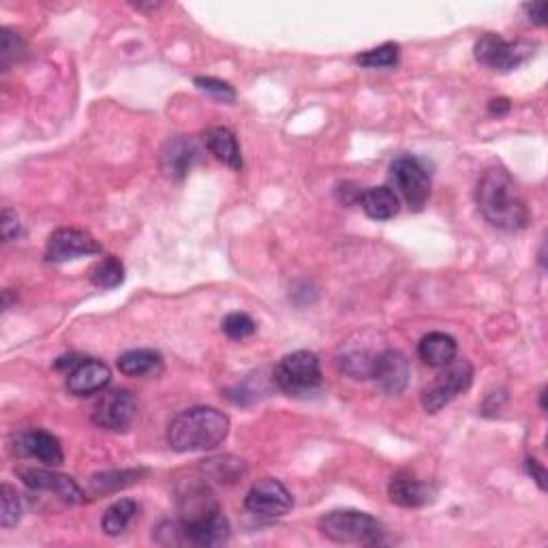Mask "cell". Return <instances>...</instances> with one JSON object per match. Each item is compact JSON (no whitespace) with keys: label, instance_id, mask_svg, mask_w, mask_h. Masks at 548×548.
Listing matches in <instances>:
<instances>
[{"label":"cell","instance_id":"34","mask_svg":"<svg viewBox=\"0 0 548 548\" xmlns=\"http://www.w3.org/2000/svg\"><path fill=\"white\" fill-rule=\"evenodd\" d=\"M525 11L529 13V20L534 22L536 26H544V22H546V3L525 5Z\"/></svg>","mask_w":548,"mask_h":548},{"label":"cell","instance_id":"4","mask_svg":"<svg viewBox=\"0 0 548 548\" xmlns=\"http://www.w3.org/2000/svg\"><path fill=\"white\" fill-rule=\"evenodd\" d=\"M272 382L277 384L287 397H311L322 388V367L313 352L287 354L272 373Z\"/></svg>","mask_w":548,"mask_h":548},{"label":"cell","instance_id":"11","mask_svg":"<svg viewBox=\"0 0 548 548\" xmlns=\"http://www.w3.org/2000/svg\"><path fill=\"white\" fill-rule=\"evenodd\" d=\"M101 253V245L84 230H75V227H60L50 238L48 247H45V257L48 262H71L80 260V257Z\"/></svg>","mask_w":548,"mask_h":548},{"label":"cell","instance_id":"27","mask_svg":"<svg viewBox=\"0 0 548 548\" xmlns=\"http://www.w3.org/2000/svg\"><path fill=\"white\" fill-rule=\"evenodd\" d=\"M399 54L401 52L397 43H384L375 50L356 56V63L367 69H390L399 63Z\"/></svg>","mask_w":548,"mask_h":548},{"label":"cell","instance_id":"23","mask_svg":"<svg viewBox=\"0 0 548 548\" xmlns=\"http://www.w3.org/2000/svg\"><path fill=\"white\" fill-rule=\"evenodd\" d=\"M146 474V469H114V471H101V474H95L90 478V489L97 495L103 493H114L118 489H125V486H131L135 482H140V478Z\"/></svg>","mask_w":548,"mask_h":548},{"label":"cell","instance_id":"10","mask_svg":"<svg viewBox=\"0 0 548 548\" xmlns=\"http://www.w3.org/2000/svg\"><path fill=\"white\" fill-rule=\"evenodd\" d=\"M245 506L249 512L257 516L279 519V516H285L294 508V499H292V493H289L279 480L262 478L249 489L245 497Z\"/></svg>","mask_w":548,"mask_h":548},{"label":"cell","instance_id":"20","mask_svg":"<svg viewBox=\"0 0 548 548\" xmlns=\"http://www.w3.org/2000/svg\"><path fill=\"white\" fill-rule=\"evenodd\" d=\"M456 341L446 332H431L420 341L418 356L424 364L433 369H441L456 358Z\"/></svg>","mask_w":548,"mask_h":548},{"label":"cell","instance_id":"15","mask_svg":"<svg viewBox=\"0 0 548 548\" xmlns=\"http://www.w3.org/2000/svg\"><path fill=\"white\" fill-rule=\"evenodd\" d=\"M197 157H200V148H197L191 137H170L161 150V170L165 176L180 180L191 172Z\"/></svg>","mask_w":548,"mask_h":548},{"label":"cell","instance_id":"3","mask_svg":"<svg viewBox=\"0 0 548 548\" xmlns=\"http://www.w3.org/2000/svg\"><path fill=\"white\" fill-rule=\"evenodd\" d=\"M319 531L330 542L379 546L384 542L386 529L375 516L358 510H334L319 519Z\"/></svg>","mask_w":548,"mask_h":548},{"label":"cell","instance_id":"29","mask_svg":"<svg viewBox=\"0 0 548 548\" xmlns=\"http://www.w3.org/2000/svg\"><path fill=\"white\" fill-rule=\"evenodd\" d=\"M257 324L247 313H230L223 319V332L234 341H242L253 337Z\"/></svg>","mask_w":548,"mask_h":548},{"label":"cell","instance_id":"8","mask_svg":"<svg viewBox=\"0 0 548 548\" xmlns=\"http://www.w3.org/2000/svg\"><path fill=\"white\" fill-rule=\"evenodd\" d=\"M536 45H531L527 41H506L499 35H484L476 43V60L480 65L495 69V71H512L516 67H521L527 58L534 54Z\"/></svg>","mask_w":548,"mask_h":548},{"label":"cell","instance_id":"25","mask_svg":"<svg viewBox=\"0 0 548 548\" xmlns=\"http://www.w3.org/2000/svg\"><path fill=\"white\" fill-rule=\"evenodd\" d=\"M204 474L221 484H234L245 476V461L236 459V456H215L204 463Z\"/></svg>","mask_w":548,"mask_h":548},{"label":"cell","instance_id":"5","mask_svg":"<svg viewBox=\"0 0 548 548\" xmlns=\"http://www.w3.org/2000/svg\"><path fill=\"white\" fill-rule=\"evenodd\" d=\"M474 382V367L469 360H452L435 375L433 382L422 390V407L426 414H437V411L450 405L456 397H461Z\"/></svg>","mask_w":548,"mask_h":548},{"label":"cell","instance_id":"28","mask_svg":"<svg viewBox=\"0 0 548 548\" xmlns=\"http://www.w3.org/2000/svg\"><path fill=\"white\" fill-rule=\"evenodd\" d=\"M22 519V501L18 491L9 484L0 486V525L3 529H11Z\"/></svg>","mask_w":548,"mask_h":548},{"label":"cell","instance_id":"31","mask_svg":"<svg viewBox=\"0 0 548 548\" xmlns=\"http://www.w3.org/2000/svg\"><path fill=\"white\" fill-rule=\"evenodd\" d=\"M24 43L11 30H3V39H0V58H3V67L7 69L15 60H20L24 54Z\"/></svg>","mask_w":548,"mask_h":548},{"label":"cell","instance_id":"18","mask_svg":"<svg viewBox=\"0 0 548 548\" xmlns=\"http://www.w3.org/2000/svg\"><path fill=\"white\" fill-rule=\"evenodd\" d=\"M18 452L48 467H58L65 461L60 441L52 433L41 431V429L22 433L18 439Z\"/></svg>","mask_w":548,"mask_h":548},{"label":"cell","instance_id":"22","mask_svg":"<svg viewBox=\"0 0 548 548\" xmlns=\"http://www.w3.org/2000/svg\"><path fill=\"white\" fill-rule=\"evenodd\" d=\"M118 369L127 377H157L163 371V356L155 349H131L118 358Z\"/></svg>","mask_w":548,"mask_h":548},{"label":"cell","instance_id":"9","mask_svg":"<svg viewBox=\"0 0 548 548\" xmlns=\"http://www.w3.org/2000/svg\"><path fill=\"white\" fill-rule=\"evenodd\" d=\"M137 416V401L127 388H116L105 392L93 409V422L99 429L123 433L129 431Z\"/></svg>","mask_w":548,"mask_h":548},{"label":"cell","instance_id":"16","mask_svg":"<svg viewBox=\"0 0 548 548\" xmlns=\"http://www.w3.org/2000/svg\"><path fill=\"white\" fill-rule=\"evenodd\" d=\"M373 379L386 394H401L409 384V362L405 354L386 347L379 356Z\"/></svg>","mask_w":548,"mask_h":548},{"label":"cell","instance_id":"32","mask_svg":"<svg viewBox=\"0 0 548 548\" xmlns=\"http://www.w3.org/2000/svg\"><path fill=\"white\" fill-rule=\"evenodd\" d=\"M0 227H3V238L9 242V240H15L20 234H22V225H20V219L18 215L11 208H5L3 210V223H0Z\"/></svg>","mask_w":548,"mask_h":548},{"label":"cell","instance_id":"7","mask_svg":"<svg viewBox=\"0 0 548 548\" xmlns=\"http://www.w3.org/2000/svg\"><path fill=\"white\" fill-rule=\"evenodd\" d=\"M390 180L411 210L420 212L431 197V174L420 159L399 157L390 165Z\"/></svg>","mask_w":548,"mask_h":548},{"label":"cell","instance_id":"17","mask_svg":"<svg viewBox=\"0 0 548 548\" xmlns=\"http://www.w3.org/2000/svg\"><path fill=\"white\" fill-rule=\"evenodd\" d=\"M388 495L392 504H397L401 508H422L426 504H431L437 491L429 482H422L409 474H397L390 480Z\"/></svg>","mask_w":548,"mask_h":548},{"label":"cell","instance_id":"24","mask_svg":"<svg viewBox=\"0 0 548 548\" xmlns=\"http://www.w3.org/2000/svg\"><path fill=\"white\" fill-rule=\"evenodd\" d=\"M135 514H137V504L133 499H118L108 510H105L101 519V529L112 538L120 536L131 525Z\"/></svg>","mask_w":548,"mask_h":548},{"label":"cell","instance_id":"13","mask_svg":"<svg viewBox=\"0 0 548 548\" xmlns=\"http://www.w3.org/2000/svg\"><path fill=\"white\" fill-rule=\"evenodd\" d=\"M18 476L22 478V482L28 486V489L54 493L56 497L67 501V504H82L84 501V493L80 486L75 484V480L63 474H56V471L22 467L18 469Z\"/></svg>","mask_w":548,"mask_h":548},{"label":"cell","instance_id":"14","mask_svg":"<svg viewBox=\"0 0 548 548\" xmlns=\"http://www.w3.org/2000/svg\"><path fill=\"white\" fill-rule=\"evenodd\" d=\"M112 382V371L101 360H82L78 367H73L67 377V390L75 397H90Z\"/></svg>","mask_w":548,"mask_h":548},{"label":"cell","instance_id":"33","mask_svg":"<svg viewBox=\"0 0 548 548\" xmlns=\"http://www.w3.org/2000/svg\"><path fill=\"white\" fill-rule=\"evenodd\" d=\"M525 465H527V471H529L531 480H536L540 489L544 491L546 489V471H544V467L536 459H527Z\"/></svg>","mask_w":548,"mask_h":548},{"label":"cell","instance_id":"21","mask_svg":"<svg viewBox=\"0 0 548 548\" xmlns=\"http://www.w3.org/2000/svg\"><path fill=\"white\" fill-rule=\"evenodd\" d=\"M206 148L210 150V155H215L227 167H232V170L236 172L242 170V155H240L238 140L227 127H212L206 133Z\"/></svg>","mask_w":548,"mask_h":548},{"label":"cell","instance_id":"2","mask_svg":"<svg viewBox=\"0 0 548 548\" xmlns=\"http://www.w3.org/2000/svg\"><path fill=\"white\" fill-rule=\"evenodd\" d=\"M230 433V418L215 407H191L167 426V444L176 452H204L221 446Z\"/></svg>","mask_w":548,"mask_h":548},{"label":"cell","instance_id":"1","mask_svg":"<svg viewBox=\"0 0 548 548\" xmlns=\"http://www.w3.org/2000/svg\"><path fill=\"white\" fill-rule=\"evenodd\" d=\"M476 200L482 217L497 230L521 232L529 225V206L519 185L504 167H491L482 174Z\"/></svg>","mask_w":548,"mask_h":548},{"label":"cell","instance_id":"30","mask_svg":"<svg viewBox=\"0 0 548 548\" xmlns=\"http://www.w3.org/2000/svg\"><path fill=\"white\" fill-rule=\"evenodd\" d=\"M195 86L204 90L206 95L215 97L223 103H234L236 101V90L234 86H230L223 80H217V78H195Z\"/></svg>","mask_w":548,"mask_h":548},{"label":"cell","instance_id":"35","mask_svg":"<svg viewBox=\"0 0 548 548\" xmlns=\"http://www.w3.org/2000/svg\"><path fill=\"white\" fill-rule=\"evenodd\" d=\"M489 112H491L493 116H504V114H508V112H510V101H508V99H493V101L489 103Z\"/></svg>","mask_w":548,"mask_h":548},{"label":"cell","instance_id":"19","mask_svg":"<svg viewBox=\"0 0 548 548\" xmlns=\"http://www.w3.org/2000/svg\"><path fill=\"white\" fill-rule=\"evenodd\" d=\"M358 204L362 206L364 215L373 221H390L401 210L399 195L392 187H371L362 191Z\"/></svg>","mask_w":548,"mask_h":548},{"label":"cell","instance_id":"6","mask_svg":"<svg viewBox=\"0 0 548 548\" xmlns=\"http://www.w3.org/2000/svg\"><path fill=\"white\" fill-rule=\"evenodd\" d=\"M386 347H379L377 334L373 332H358L349 337L339 349V369L352 379H373L379 356Z\"/></svg>","mask_w":548,"mask_h":548},{"label":"cell","instance_id":"26","mask_svg":"<svg viewBox=\"0 0 548 548\" xmlns=\"http://www.w3.org/2000/svg\"><path fill=\"white\" fill-rule=\"evenodd\" d=\"M125 281V268L120 264L114 255L103 257L90 270V283L101 287V289H114Z\"/></svg>","mask_w":548,"mask_h":548},{"label":"cell","instance_id":"12","mask_svg":"<svg viewBox=\"0 0 548 548\" xmlns=\"http://www.w3.org/2000/svg\"><path fill=\"white\" fill-rule=\"evenodd\" d=\"M182 529V540L185 544L195 546H219L230 538V523L223 516L221 508L210 510L197 519L178 521Z\"/></svg>","mask_w":548,"mask_h":548}]
</instances>
